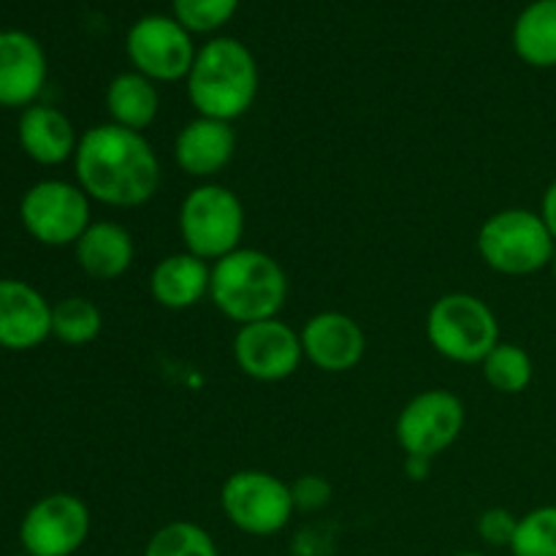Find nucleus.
<instances>
[{
    "mask_svg": "<svg viewBox=\"0 0 556 556\" xmlns=\"http://www.w3.org/2000/svg\"><path fill=\"white\" fill-rule=\"evenodd\" d=\"M76 185L90 201L112 210H136L161 188V157L144 134L101 123L79 136L74 155Z\"/></svg>",
    "mask_w": 556,
    "mask_h": 556,
    "instance_id": "obj_1",
    "label": "nucleus"
},
{
    "mask_svg": "<svg viewBox=\"0 0 556 556\" xmlns=\"http://www.w3.org/2000/svg\"><path fill=\"white\" fill-rule=\"evenodd\" d=\"M261 74L248 43L231 36H215L199 47L185 79L190 106L199 117L233 119L244 117L258 98Z\"/></svg>",
    "mask_w": 556,
    "mask_h": 556,
    "instance_id": "obj_2",
    "label": "nucleus"
},
{
    "mask_svg": "<svg viewBox=\"0 0 556 556\" xmlns=\"http://www.w3.org/2000/svg\"><path fill=\"white\" fill-rule=\"evenodd\" d=\"M210 299L223 318L239 326L280 318L288 302V275L264 250L239 248L212 264Z\"/></svg>",
    "mask_w": 556,
    "mask_h": 556,
    "instance_id": "obj_3",
    "label": "nucleus"
},
{
    "mask_svg": "<svg viewBox=\"0 0 556 556\" xmlns=\"http://www.w3.org/2000/svg\"><path fill=\"white\" fill-rule=\"evenodd\" d=\"M478 255L505 277H530L552 266L556 242L541 212L510 206L489 215L476 237Z\"/></svg>",
    "mask_w": 556,
    "mask_h": 556,
    "instance_id": "obj_4",
    "label": "nucleus"
},
{
    "mask_svg": "<svg viewBox=\"0 0 556 556\" xmlns=\"http://www.w3.org/2000/svg\"><path fill=\"white\" fill-rule=\"evenodd\" d=\"M177 226L185 250L206 264H215L242 248L248 215L242 199L231 188L220 182H201L179 204Z\"/></svg>",
    "mask_w": 556,
    "mask_h": 556,
    "instance_id": "obj_5",
    "label": "nucleus"
},
{
    "mask_svg": "<svg viewBox=\"0 0 556 556\" xmlns=\"http://www.w3.org/2000/svg\"><path fill=\"white\" fill-rule=\"evenodd\" d=\"M427 340L438 356L454 364H481L500 345V320L476 293L454 291L440 296L427 313Z\"/></svg>",
    "mask_w": 556,
    "mask_h": 556,
    "instance_id": "obj_6",
    "label": "nucleus"
},
{
    "mask_svg": "<svg viewBox=\"0 0 556 556\" xmlns=\"http://www.w3.org/2000/svg\"><path fill=\"white\" fill-rule=\"evenodd\" d=\"M220 508L228 525L253 538H271L296 514L291 483L266 470H237L223 481Z\"/></svg>",
    "mask_w": 556,
    "mask_h": 556,
    "instance_id": "obj_7",
    "label": "nucleus"
},
{
    "mask_svg": "<svg viewBox=\"0 0 556 556\" xmlns=\"http://www.w3.org/2000/svg\"><path fill=\"white\" fill-rule=\"evenodd\" d=\"M20 223L43 248H74L92 223V201L68 179H41L22 193Z\"/></svg>",
    "mask_w": 556,
    "mask_h": 556,
    "instance_id": "obj_8",
    "label": "nucleus"
},
{
    "mask_svg": "<svg viewBox=\"0 0 556 556\" xmlns=\"http://www.w3.org/2000/svg\"><path fill=\"white\" fill-rule=\"evenodd\" d=\"M195 52L199 47L193 41V33L185 30L172 14L139 16L125 36V54L130 60V68L144 74L155 85L188 79Z\"/></svg>",
    "mask_w": 556,
    "mask_h": 556,
    "instance_id": "obj_9",
    "label": "nucleus"
},
{
    "mask_svg": "<svg viewBox=\"0 0 556 556\" xmlns=\"http://www.w3.org/2000/svg\"><path fill=\"white\" fill-rule=\"evenodd\" d=\"M465 402L445 389H427L405 402L394 434L405 456L429 459L445 454L465 429Z\"/></svg>",
    "mask_w": 556,
    "mask_h": 556,
    "instance_id": "obj_10",
    "label": "nucleus"
},
{
    "mask_svg": "<svg viewBox=\"0 0 556 556\" xmlns=\"http://www.w3.org/2000/svg\"><path fill=\"white\" fill-rule=\"evenodd\" d=\"M90 508L68 492L36 500L20 521V543L27 556H74L90 535Z\"/></svg>",
    "mask_w": 556,
    "mask_h": 556,
    "instance_id": "obj_11",
    "label": "nucleus"
},
{
    "mask_svg": "<svg viewBox=\"0 0 556 556\" xmlns=\"http://www.w3.org/2000/svg\"><path fill=\"white\" fill-rule=\"evenodd\" d=\"M302 337L280 318L244 324L233 334V362L239 372L258 383L288 380L302 367Z\"/></svg>",
    "mask_w": 556,
    "mask_h": 556,
    "instance_id": "obj_12",
    "label": "nucleus"
},
{
    "mask_svg": "<svg viewBox=\"0 0 556 556\" xmlns=\"http://www.w3.org/2000/svg\"><path fill=\"white\" fill-rule=\"evenodd\" d=\"M299 337H302L304 358L320 372H351L367 356V334L362 324L337 309L315 313L302 326Z\"/></svg>",
    "mask_w": 556,
    "mask_h": 556,
    "instance_id": "obj_13",
    "label": "nucleus"
},
{
    "mask_svg": "<svg viewBox=\"0 0 556 556\" xmlns=\"http://www.w3.org/2000/svg\"><path fill=\"white\" fill-rule=\"evenodd\" d=\"M52 337V304L36 286L0 277V348L36 351Z\"/></svg>",
    "mask_w": 556,
    "mask_h": 556,
    "instance_id": "obj_14",
    "label": "nucleus"
},
{
    "mask_svg": "<svg viewBox=\"0 0 556 556\" xmlns=\"http://www.w3.org/2000/svg\"><path fill=\"white\" fill-rule=\"evenodd\" d=\"M49 63L41 41L25 30H0V109H27L47 87Z\"/></svg>",
    "mask_w": 556,
    "mask_h": 556,
    "instance_id": "obj_15",
    "label": "nucleus"
},
{
    "mask_svg": "<svg viewBox=\"0 0 556 556\" xmlns=\"http://www.w3.org/2000/svg\"><path fill=\"white\" fill-rule=\"evenodd\" d=\"M237 152V130L231 123L212 117H199L179 128L174 139V163L185 177L212 182Z\"/></svg>",
    "mask_w": 556,
    "mask_h": 556,
    "instance_id": "obj_16",
    "label": "nucleus"
},
{
    "mask_svg": "<svg viewBox=\"0 0 556 556\" xmlns=\"http://www.w3.org/2000/svg\"><path fill=\"white\" fill-rule=\"evenodd\" d=\"M79 136L68 114L49 103H33L22 109L20 123H16V141L22 152L38 166L52 168L74 161Z\"/></svg>",
    "mask_w": 556,
    "mask_h": 556,
    "instance_id": "obj_17",
    "label": "nucleus"
},
{
    "mask_svg": "<svg viewBox=\"0 0 556 556\" xmlns=\"http://www.w3.org/2000/svg\"><path fill=\"white\" fill-rule=\"evenodd\" d=\"M212 264H206L199 255L172 253L163 255L150 271V296L161 304L163 309L182 313V309L195 307L199 302L210 299Z\"/></svg>",
    "mask_w": 556,
    "mask_h": 556,
    "instance_id": "obj_18",
    "label": "nucleus"
},
{
    "mask_svg": "<svg viewBox=\"0 0 556 556\" xmlns=\"http://www.w3.org/2000/svg\"><path fill=\"white\" fill-rule=\"evenodd\" d=\"M74 258L87 277L112 282L128 275L136 258V242L117 220H92L74 244Z\"/></svg>",
    "mask_w": 556,
    "mask_h": 556,
    "instance_id": "obj_19",
    "label": "nucleus"
},
{
    "mask_svg": "<svg viewBox=\"0 0 556 556\" xmlns=\"http://www.w3.org/2000/svg\"><path fill=\"white\" fill-rule=\"evenodd\" d=\"M106 112L109 123L144 134L161 112L157 85L139 71H123L106 85Z\"/></svg>",
    "mask_w": 556,
    "mask_h": 556,
    "instance_id": "obj_20",
    "label": "nucleus"
},
{
    "mask_svg": "<svg viewBox=\"0 0 556 556\" xmlns=\"http://www.w3.org/2000/svg\"><path fill=\"white\" fill-rule=\"evenodd\" d=\"M510 43L530 68H556V0H532L516 16Z\"/></svg>",
    "mask_w": 556,
    "mask_h": 556,
    "instance_id": "obj_21",
    "label": "nucleus"
},
{
    "mask_svg": "<svg viewBox=\"0 0 556 556\" xmlns=\"http://www.w3.org/2000/svg\"><path fill=\"white\" fill-rule=\"evenodd\" d=\"M103 313L92 299L65 296L52 304V337L68 348H85L101 337Z\"/></svg>",
    "mask_w": 556,
    "mask_h": 556,
    "instance_id": "obj_22",
    "label": "nucleus"
},
{
    "mask_svg": "<svg viewBox=\"0 0 556 556\" xmlns=\"http://www.w3.org/2000/svg\"><path fill=\"white\" fill-rule=\"evenodd\" d=\"M483 380L489 389L497 394H521L530 389L532 378H535V364L532 356L516 342H500L489 351V356L481 362Z\"/></svg>",
    "mask_w": 556,
    "mask_h": 556,
    "instance_id": "obj_23",
    "label": "nucleus"
},
{
    "mask_svg": "<svg viewBox=\"0 0 556 556\" xmlns=\"http://www.w3.org/2000/svg\"><path fill=\"white\" fill-rule=\"evenodd\" d=\"M144 556H220L204 527L193 521H168L147 541Z\"/></svg>",
    "mask_w": 556,
    "mask_h": 556,
    "instance_id": "obj_24",
    "label": "nucleus"
},
{
    "mask_svg": "<svg viewBox=\"0 0 556 556\" xmlns=\"http://www.w3.org/2000/svg\"><path fill=\"white\" fill-rule=\"evenodd\" d=\"M510 554L556 556V505H541V508L519 516Z\"/></svg>",
    "mask_w": 556,
    "mask_h": 556,
    "instance_id": "obj_25",
    "label": "nucleus"
},
{
    "mask_svg": "<svg viewBox=\"0 0 556 556\" xmlns=\"http://www.w3.org/2000/svg\"><path fill=\"white\" fill-rule=\"evenodd\" d=\"M239 9V0H172L174 20L193 36H210L226 27Z\"/></svg>",
    "mask_w": 556,
    "mask_h": 556,
    "instance_id": "obj_26",
    "label": "nucleus"
},
{
    "mask_svg": "<svg viewBox=\"0 0 556 556\" xmlns=\"http://www.w3.org/2000/svg\"><path fill=\"white\" fill-rule=\"evenodd\" d=\"M516 527H519V516L510 514L508 508H489L478 519V535H481V541L486 546L510 548Z\"/></svg>",
    "mask_w": 556,
    "mask_h": 556,
    "instance_id": "obj_27",
    "label": "nucleus"
},
{
    "mask_svg": "<svg viewBox=\"0 0 556 556\" xmlns=\"http://www.w3.org/2000/svg\"><path fill=\"white\" fill-rule=\"evenodd\" d=\"M293 489V503H296V510H318L324 508L331 500V486L318 476H304L299 478L296 483H291Z\"/></svg>",
    "mask_w": 556,
    "mask_h": 556,
    "instance_id": "obj_28",
    "label": "nucleus"
},
{
    "mask_svg": "<svg viewBox=\"0 0 556 556\" xmlns=\"http://www.w3.org/2000/svg\"><path fill=\"white\" fill-rule=\"evenodd\" d=\"M541 217L543 223L548 226V231H552L554 242H556V179L552 185L546 188V193H543L541 199Z\"/></svg>",
    "mask_w": 556,
    "mask_h": 556,
    "instance_id": "obj_29",
    "label": "nucleus"
},
{
    "mask_svg": "<svg viewBox=\"0 0 556 556\" xmlns=\"http://www.w3.org/2000/svg\"><path fill=\"white\" fill-rule=\"evenodd\" d=\"M456 556H486V554H481V552H462V554H456Z\"/></svg>",
    "mask_w": 556,
    "mask_h": 556,
    "instance_id": "obj_30",
    "label": "nucleus"
},
{
    "mask_svg": "<svg viewBox=\"0 0 556 556\" xmlns=\"http://www.w3.org/2000/svg\"><path fill=\"white\" fill-rule=\"evenodd\" d=\"M552 275H554V280H556V253H554V258H552Z\"/></svg>",
    "mask_w": 556,
    "mask_h": 556,
    "instance_id": "obj_31",
    "label": "nucleus"
}]
</instances>
